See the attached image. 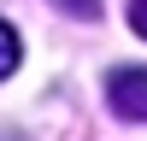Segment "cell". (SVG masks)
I'll return each mask as SVG.
<instances>
[{
  "label": "cell",
  "instance_id": "obj_1",
  "mask_svg": "<svg viewBox=\"0 0 147 141\" xmlns=\"http://www.w3.org/2000/svg\"><path fill=\"white\" fill-rule=\"evenodd\" d=\"M106 100H112L118 117H129V124H147V70L141 65H124L106 77Z\"/></svg>",
  "mask_w": 147,
  "mask_h": 141
},
{
  "label": "cell",
  "instance_id": "obj_2",
  "mask_svg": "<svg viewBox=\"0 0 147 141\" xmlns=\"http://www.w3.org/2000/svg\"><path fill=\"white\" fill-rule=\"evenodd\" d=\"M18 59H24V41H18V30H12V23H0V82L18 70Z\"/></svg>",
  "mask_w": 147,
  "mask_h": 141
},
{
  "label": "cell",
  "instance_id": "obj_3",
  "mask_svg": "<svg viewBox=\"0 0 147 141\" xmlns=\"http://www.w3.org/2000/svg\"><path fill=\"white\" fill-rule=\"evenodd\" d=\"M124 12H129V30L147 41V0H124Z\"/></svg>",
  "mask_w": 147,
  "mask_h": 141
},
{
  "label": "cell",
  "instance_id": "obj_4",
  "mask_svg": "<svg viewBox=\"0 0 147 141\" xmlns=\"http://www.w3.org/2000/svg\"><path fill=\"white\" fill-rule=\"evenodd\" d=\"M53 6H65V12H82V18H94V12H100V0H53Z\"/></svg>",
  "mask_w": 147,
  "mask_h": 141
}]
</instances>
